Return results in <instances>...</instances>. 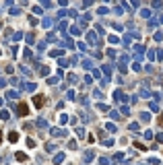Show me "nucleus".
Returning a JSON list of instances; mask_svg holds the SVG:
<instances>
[{
  "instance_id": "obj_2",
  "label": "nucleus",
  "mask_w": 163,
  "mask_h": 165,
  "mask_svg": "<svg viewBox=\"0 0 163 165\" xmlns=\"http://www.w3.org/2000/svg\"><path fill=\"white\" fill-rule=\"evenodd\" d=\"M35 105H37V107L44 105V97H41V95H37V97H35Z\"/></svg>"
},
{
  "instance_id": "obj_1",
  "label": "nucleus",
  "mask_w": 163,
  "mask_h": 165,
  "mask_svg": "<svg viewBox=\"0 0 163 165\" xmlns=\"http://www.w3.org/2000/svg\"><path fill=\"white\" fill-rule=\"evenodd\" d=\"M19 114H21V116H27V105H25V103H21V105H19Z\"/></svg>"
}]
</instances>
